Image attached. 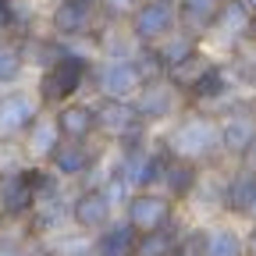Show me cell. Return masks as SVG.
I'll return each instance as SVG.
<instances>
[{"label": "cell", "instance_id": "f546056e", "mask_svg": "<svg viewBox=\"0 0 256 256\" xmlns=\"http://www.w3.org/2000/svg\"><path fill=\"white\" fill-rule=\"evenodd\" d=\"M11 228H14V224L8 220V214H4V210H0V235H4V232H11Z\"/></svg>", "mask_w": 256, "mask_h": 256}, {"label": "cell", "instance_id": "e0dca14e", "mask_svg": "<svg viewBox=\"0 0 256 256\" xmlns=\"http://www.w3.org/2000/svg\"><path fill=\"white\" fill-rule=\"evenodd\" d=\"M203 174H206V168L192 164V160H178V156H171V160H168V171H164V182H160V188H164L168 196L185 210V206L192 203V196L200 192Z\"/></svg>", "mask_w": 256, "mask_h": 256}, {"label": "cell", "instance_id": "d4e9b609", "mask_svg": "<svg viewBox=\"0 0 256 256\" xmlns=\"http://www.w3.org/2000/svg\"><path fill=\"white\" fill-rule=\"evenodd\" d=\"M220 60H224V68H228V75H232L235 89H238V92L256 96V46H252V43H246V46L232 50L228 57H220Z\"/></svg>", "mask_w": 256, "mask_h": 256}, {"label": "cell", "instance_id": "6da1fadb", "mask_svg": "<svg viewBox=\"0 0 256 256\" xmlns=\"http://www.w3.org/2000/svg\"><path fill=\"white\" fill-rule=\"evenodd\" d=\"M156 139L168 146L171 156L192 160L200 168H224V146H220V118L203 107H188L168 128H160Z\"/></svg>", "mask_w": 256, "mask_h": 256}, {"label": "cell", "instance_id": "4fadbf2b", "mask_svg": "<svg viewBox=\"0 0 256 256\" xmlns=\"http://www.w3.org/2000/svg\"><path fill=\"white\" fill-rule=\"evenodd\" d=\"M128 28L139 46H160L168 36L182 28L178 22V8L174 4H164V0H142V8L128 18Z\"/></svg>", "mask_w": 256, "mask_h": 256}, {"label": "cell", "instance_id": "7c38bea8", "mask_svg": "<svg viewBox=\"0 0 256 256\" xmlns=\"http://www.w3.org/2000/svg\"><path fill=\"white\" fill-rule=\"evenodd\" d=\"M252 206H256V168L228 164L220 174V217L249 224Z\"/></svg>", "mask_w": 256, "mask_h": 256}, {"label": "cell", "instance_id": "1f68e13d", "mask_svg": "<svg viewBox=\"0 0 256 256\" xmlns=\"http://www.w3.org/2000/svg\"><path fill=\"white\" fill-rule=\"evenodd\" d=\"M249 43L256 46V18H252V28H249Z\"/></svg>", "mask_w": 256, "mask_h": 256}, {"label": "cell", "instance_id": "7a4b0ae2", "mask_svg": "<svg viewBox=\"0 0 256 256\" xmlns=\"http://www.w3.org/2000/svg\"><path fill=\"white\" fill-rule=\"evenodd\" d=\"M92 64H96V54L92 46H68V54H64L54 68L40 72L36 75V92L46 110H57L64 104L72 100H82V96H89V78H92Z\"/></svg>", "mask_w": 256, "mask_h": 256}, {"label": "cell", "instance_id": "e575fe53", "mask_svg": "<svg viewBox=\"0 0 256 256\" xmlns=\"http://www.w3.org/2000/svg\"><path fill=\"white\" fill-rule=\"evenodd\" d=\"M82 4H96V8H100V0H82Z\"/></svg>", "mask_w": 256, "mask_h": 256}, {"label": "cell", "instance_id": "4dcf8cb0", "mask_svg": "<svg viewBox=\"0 0 256 256\" xmlns=\"http://www.w3.org/2000/svg\"><path fill=\"white\" fill-rule=\"evenodd\" d=\"M242 164H249V168H256V146H252V150H249V156H246V160H242Z\"/></svg>", "mask_w": 256, "mask_h": 256}, {"label": "cell", "instance_id": "83f0119b", "mask_svg": "<svg viewBox=\"0 0 256 256\" xmlns=\"http://www.w3.org/2000/svg\"><path fill=\"white\" fill-rule=\"evenodd\" d=\"M139 8H142V0H100L104 22H128Z\"/></svg>", "mask_w": 256, "mask_h": 256}, {"label": "cell", "instance_id": "8992f818", "mask_svg": "<svg viewBox=\"0 0 256 256\" xmlns=\"http://www.w3.org/2000/svg\"><path fill=\"white\" fill-rule=\"evenodd\" d=\"M46 168L43 164H25L18 171H0V210L8 214L11 224H25L40 203Z\"/></svg>", "mask_w": 256, "mask_h": 256}, {"label": "cell", "instance_id": "2e32d148", "mask_svg": "<svg viewBox=\"0 0 256 256\" xmlns=\"http://www.w3.org/2000/svg\"><path fill=\"white\" fill-rule=\"evenodd\" d=\"M50 114L60 128V139H75V142H92L96 139V104H92V96L72 100V104H64Z\"/></svg>", "mask_w": 256, "mask_h": 256}, {"label": "cell", "instance_id": "ba28073f", "mask_svg": "<svg viewBox=\"0 0 256 256\" xmlns=\"http://www.w3.org/2000/svg\"><path fill=\"white\" fill-rule=\"evenodd\" d=\"M121 217L132 224L139 235H150V232H160V228H171L185 217V210L168 196L164 188H146V192H132V200L124 203Z\"/></svg>", "mask_w": 256, "mask_h": 256}, {"label": "cell", "instance_id": "3957f363", "mask_svg": "<svg viewBox=\"0 0 256 256\" xmlns=\"http://www.w3.org/2000/svg\"><path fill=\"white\" fill-rule=\"evenodd\" d=\"M110 146H104L100 139L92 142H75V139H60L57 150L46 156V171H54L60 182L68 185H92L96 174H100L104 160H107Z\"/></svg>", "mask_w": 256, "mask_h": 256}, {"label": "cell", "instance_id": "30bf717a", "mask_svg": "<svg viewBox=\"0 0 256 256\" xmlns=\"http://www.w3.org/2000/svg\"><path fill=\"white\" fill-rule=\"evenodd\" d=\"M136 110L139 118L153 128V132H160V128H168L178 114L188 110V100H185V92L182 86H174L171 78H160V82H146L136 96Z\"/></svg>", "mask_w": 256, "mask_h": 256}, {"label": "cell", "instance_id": "52a82bcc", "mask_svg": "<svg viewBox=\"0 0 256 256\" xmlns=\"http://www.w3.org/2000/svg\"><path fill=\"white\" fill-rule=\"evenodd\" d=\"M46 114L36 86L0 89V142H22L28 128Z\"/></svg>", "mask_w": 256, "mask_h": 256}, {"label": "cell", "instance_id": "d590c367", "mask_svg": "<svg viewBox=\"0 0 256 256\" xmlns=\"http://www.w3.org/2000/svg\"><path fill=\"white\" fill-rule=\"evenodd\" d=\"M164 4H174V8H178V0H164Z\"/></svg>", "mask_w": 256, "mask_h": 256}, {"label": "cell", "instance_id": "f1b7e54d", "mask_svg": "<svg viewBox=\"0 0 256 256\" xmlns=\"http://www.w3.org/2000/svg\"><path fill=\"white\" fill-rule=\"evenodd\" d=\"M246 252L256 256V224H246Z\"/></svg>", "mask_w": 256, "mask_h": 256}, {"label": "cell", "instance_id": "836d02e7", "mask_svg": "<svg viewBox=\"0 0 256 256\" xmlns=\"http://www.w3.org/2000/svg\"><path fill=\"white\" fill-rule=\"evenodd\" d=\"M249 224H256V206H252V214H249Z\"/></svg>", "mask_w": 256, "mask_h": 256}, {"label": "cell", "instance_id": "9c48e42d", "mask_svg": "<svg viewBox=\"0 0 256 256\" xmlns=\"http://www.w3.org/2000/svg\"><path fill=\"white\" fill-rule=\"evenodd\" d=\"M142 86L146 82H142V75L136 68V57H128V60L96 57L92 78H89V96L92 100H136Z\"/></svg>", "mask_w": 256, "mask_h": 256}, {"label": "cell", "instance_id": "603a6c76", "mask_svg": "<svg viewBox=\"0 0 256 256\" xmlns=\"http://www.w3.org/2000/svg\"><path fill=\"white\" fill-rule=\"evenodd\" d=\"M185 228H188V214H185L178 224H171V228H160V232L139 235V252H136V256H182Z\"/></svg>", "mask_w": 256, "mask_h": 256}, {"label": "cell", "instance_id": "277c9868", "mask_svg": "<svg viewBox=\"0 0 256 256\" xmlns=\"http://www.w3.org/2000/svg\"><path fill=\"white\" fill-rule=\"evenodd\" d=\"M96 104V139L104 146H132L142 139H153L156 132L139 118L132 100H92Z\"/></svg>", "mask_w": 256, "mask_h": 256}, {"label": "cell", "instance_id": "5bb4252c", "mask_svg": "<svg viewBox=\"0 0 256 256\" xmlns=\"http://www.w3.org/2000/svg\"><path fill=\"white\" fill-rule=\"evenodd\" d=\"M252 11L246 0H224V11L217 18V28H214V36L206 40L210 54L214 57H228L232 50L246 46L249 43V28H252Z\"/></svg>", "mask_w": 256, "mask_h": 256}, {"label": "cell", "instance_id": "4316f807", "mask_svg": "<svg viewBox=\"0 0 256 256\" xmlns=\"http://www.w3.org/2000/svg\"><path fill=\"white\" fill-rule=\"evenodd\" d=\"M32 249H36V242L28 238L22 224H14L11 232L0 235V256H32Z\"/></svg>", "mask_w": 256, "mask_h": 256}, {"label": "cell", "instance_id": "484cf974", "mask_svg": "<svg viewBox=\"0 0 256 256\" xmlns=\"http://www.w3.org/2000/svg\"><path fill=\"white\" fill-rule=\"evenodd\" d=\"M136 68H139L142 82H160V78H168V68H164V60H160V50H156V46H139Z\"/></svg>", "mask_w": 256, "mask_h": 256}, {"label": "cell", "instance_id": "cb8c5ba5", "mask_svg": "<svg viewBox=\"0 0 256 256\" xmlns=\"http://www.w3.org/2000/svg\"><path fill=\"white\" fill-rule=\"evenodd\" d=\"M28 57H25V46L22 40H0V89H11V86H25V75H28Z\"/></svg>", "mask_w": 256, "mask_h": 256}, {"label": "cell", "instance_id": "d6986e66", "mask_svg": "<svg viewBox=\"0 0 256 256\" xmlns=\"http://www.w3.org/2000/svg\"><path fill=\"white\" fill-rule=\"evenodd\" d=\"M224 11V0H178V22L185 32L200 40H210L214 28H217V18Z\"/></svg>", "mask_w": 256, "mask_h": 256}, {"label": "cell", "instance_id": "d6a6232c", "mask_svg": "<svg viewBox=\"0 0 256 256\" xmlns=\"http://www.w3.org/2000/svg\"><path fill=\"white\" fill-rule=\"evenodd\" d=\"M246 4H249V11H252V14H256V0H246Z\"/></svg>", "mask_w": 256, "mask_h": 256}, {"label": "cell", "instance_id": "7402d4cb", "mask_svg": "<svg viewBox=\"0 0 256 256\" xmlns=\"http://www.w3.org/2000/svg\"><path fill=\"white\" fill-rule=\"evenodd\" d=\"M57 142H60V128H57V121H54L50 110L32 124L28 136L22 139V146H25V153H28L32 164H46V156L57 150Z\"/></svg>", "mask_w": 256, "mask_h": 256}, {"label": "cell", "instance_id": "9a60e30c", "mask_svg": "<svg viewBox=\"0 0 256 256\" xmlns=\"http://www.w3.org/2000/svg\"><path fill=\"white\" fill-rule=\"evenodd\" d=\"M235 92H238V89H235L228 68H224V60L214 57V60H210V68H206L196 82H192L188 89H185V100H188V107H203V110H214V114H217Z\"/></svg>", "mask_w": 256, "mask_h": 256}, {"label": "cell", "instance_id": "ac0fdd59", "mask_svg": "<svg viewBox=\"0 0 256 256\" xmlns=\"http://www.w3.org/2000/svg\"><path fill=\"white\" fill-rule=\"evenodd\" d=\"M203 256H249L246 252V224L232 217L206 220V249Z\"/></svg>", "mask_w": 256, "mask_h": 256}, {"label": "cell", "instance_id": "44dd1931", "mask_svg": "<svg viewBox=\"0 0 256 256\" xmlns=\"http://www.w3.org/2000/svg\"><path fill=\"white\" fill-rule=\"evenodd\" d=\"M156 50H160V60H164L168 75H174L178 68H185V64H192V60H196L200 54H206V40H200V36H192V32L178 28L174 36H168V40L160 43Z\"/></svg>", "mask_w": 256, "mask_h": 256}, {"label": "cell", "instance_id": "5b68a950", "mask_svg": "<svg viewBox=\"0 0 256 256\" xmlns=\"http://www.w3.org/2000/svg\"><path fill=\"white\" fill-rule=\"evenodd\" d=\"M104 25V14L96 4H82V0H50L43 28L54 32L57 40L75 43V46H92L96 32Z\"/></svg>", "mask_w": 256, "mask_h": 256}, {"label": "cell", "instance_id": "ffe728a7", "mask_svg": "<svg viewBox=\"0 0 256 256\" xmlns=\"http://www.w3.org/2000/svg\"><path fill=\"white\" fill-rule=\"evenodd\" d=\"M139 252V232L118 217L100 235H92V256H136Z\"/></svg>", "mask_w": 256, "mask_h": 256}, {"label": "cell", "instance_id": "8fae6325", "mask_svg": "<svg viewBox=\"0 0 256 256\" xmlns=\"http://www.w3.org/2000/svg\"><path fill=\"white\" fill-rule=\"evenodd\" d=\"M118 217H121V210L104 185H75V192H72V228H78L86 235H100Z\"/></svg>", "mask_w": 256, "mask_h": 256}]
</instances>
